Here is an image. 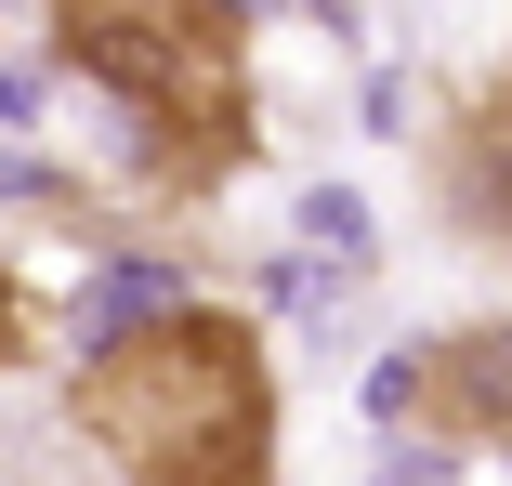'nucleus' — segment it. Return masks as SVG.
Segmentation results:
<instances>
[{"instance_id":"nucleus-1","label":"nucleus","mask_w":512,"mask_h":486,"mask_svg":"<svg viewBox=\"0 0 512 486\" xmlns=\"http://www.w3.org/2000/svg\"><path fill=\"white\" fill-rule=\"evenodd\" d=\"M66 421L132 486H276V355L237 303H158L66 368Z\"/></svg>"},{"instance_id":"nucleus-2","label":"nucleus","mask_w":512,"mask_h":486,"mask_svg":"<svg viewBox=\"0 0 512 486\" xmlns=\"http://www.w3.org/2000/svg\"><path fill=\"white\" fill-rule=\"evenodd\" d=\"M53 66L132 106L145 211H211L263 158V53L237 0H53Z\"/></svg>"},{"instance_id":"nucleus-3","label":"nucleus","mask_w":512,"mask_h":486,"mask_svg":"<svg viewBox=\"0 0 512 486\" xmlns=\"http://www.w3.org/2000/svg\"><path fill=\"white\" fill-rule=\"evenodd\" d=\"M381 408L407 434H434V447H499L512 460V316L407 342V368L381 381Z\"/></svg>"},{"instance_id":"nucleus-4","label":"nucleus","mask_w":512,"mask_h":486,"mask_svg":"<svg viewBox=\"0 0 512 486\" xmlns=\"http://www.w3.org/2000/svg\"><path fill=\"white\" fill-rule=\"evenodd\" d=\"M434 198H447V224L473 250L512 263V40H499V66L447 79V106H434Z\"/></svg>"},{"instance_id":"nucleus-5","label":"nucleus","mask_w":512,"mask_h":486,"mask_svg":"<svg viewBox=\"0 0 512 486\" xmlns=\"http://www.w3.org/2000/svg\"><path fill=\"white\" fill-rule=\"evenodd\" d=\"M40 329H53V303H40L14 263H0V368H27V355H40Z\"/></svg>"}]
</instances>
